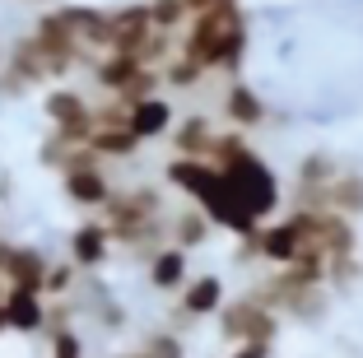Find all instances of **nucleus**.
Wrapping results in <instances>:
<instances>
[{
    "label": "nucleus",
    "instance_id": "obj_13",
    "mask_svg": "<svg viewBox=\"0 0 363 358\" xmlns=\"http://www.w3.org/2000/svg\"><path fill=\"white\" fill-rule=\"evenodd\" d=\"M191 252H182V247L163 242L154 256H145V279H150L154 293H177L186 279H191V261H186Z\"/></svg>",
    "mask_w": 363,
    "mask_h": 358
},
{
    "label": "nucleus",
    "instance_id": "obj_19",
    "mask_svg": "<svg viewBox=\"0 0 363 358\" xmlns=\"http://www.w3.org/2000/svg\"><path fill=\"white\" fill-rule=\"evenodd\" d=\"M210 214L196 205V210H182V214H172L168 219V237H172V247H182V252H196V247H205L210 242Z\"/></svg>",
    "mask_w": 363,
    "mask_h": 358
},
{
    "label": "nucleus",
    "instance_id": "obj_12",
    "mask_svg": "<svg viewBox=\"0 0 363 358\" xmlns=\"http://www.w3.org/2000/svg\"><path fill=\"white\" fill-rule=\"evenodd\" d=\"M172 121H177V107H172L163 94H150V98L126 103V126L135 130L145 145H150V140H163L172 130Z\"/></svg>",
    "mask_w": 363,
    "mask_h": 358
},
{
    "label": "nucleus",
    "instance_id": "obj_21",
    "mask_svg": "<svg viewBox=\"0 0 363 358\" xmlns=\"http://www.w3.org/2000/svg\"><path fill=\"white\" fill-rule=\"evenodd\" d=\"M247 154H257V149H252L247 130H238V126L214 130V135H210V145H205V158H210L214 168H233V163H242Z\"/></svg>",
    "mask_w": 363,
    "mask_h": 358
},
{
    "label": "nucleus",
    "instance_id": "obj_14",
    "mask_svg": "<svg viewBox=\"0 0 363 358\" xmlns=\"http://www.w3.org/2000/svg\"><path fill=\"white\" fill-rule=\"evenodd\" d=\"M214 177H219V168H214L210 158H186V154H172L168 168H163V181H168L177 196H186V201H201Z\"/></svg>",
    "mask_w": 363,
    "mask_h": 358
},
{
    "label": "nucleus",
    "instance_id": "obj_26",
    "mask_svg": "<svg viewBox=\"0 0 363 358\" xmlns=\"http://www.w3.org/2000/svg\"><path fill=\"white\" fill-rule=\"evenodd\" d=\"M182 5H186V14H210V10H228V5H238V0H182Z\"/></svg>",
    "mask_w": 363,
    "mask_h": 358
},
{
    "label": "nucleus",
    "instance_id": "obj_29",
    "mask_svg": "<svg viewBox=\"0 0 363 358\" xmlns=\"http://www.w3.org/2000/svg\"><path fill=\"white\" fill-rule=\"evenodd\" d=\"M33 5H43V0H33Z\"/></svg>",
    "mask_w": 363,
    "mask_h": 358
},
{
    "label": "nucleus",
    "instance_id": "obj_4",
    "mask_svg": "<svg viewBox=\"0 0 363 358\" xmlns=\"http://www.w3.org/2000/svg\"><path fill=\"white\" fill-rule=\"evenodd\" d=\"M43 112H47V121H52V135L56 140H65V145H89L98 112H94V103H89L79 89L56 84L52 94L43 98Z\"/></svg>",
    "mask_w": 363,
    "mask_h": 358
},
{
    "label": "nucleus",
    "instance_id": "obj_20",
    "mask_svg": "<svg viewBox=\"0 0 363 358\" xmlns=\"http://www.w3.org/2000/svg\"><path fill=\"white\" fill-rule=\"evenodd\" d=\"M163 74V89H172V94H201L205 84H210V70H201L196 61H186L182 52H172L168 61L159 65Z\"/></svg>",
    "mask_w": 363,
    "mask_h": 358
},
{
    "label": "nucleus",
    "instance_id": "obj_3",
    "mask_svg": "<svg viewBox=\"0 0 363 358\" xmlns=\"http://www.w3.org/2000/svg\"><path fill=\"white\" fill-rule=\"evenodd\" d=\"M214 316H219V330H224L228 345H238V340H266V345H275V335H279V312L266 307L252 289L242 298H224V307Z\"/></svg>",
    "mask_w": 363,
    "mask_h": 358
},
{
    "label": "nucleus",
    "instance_id": "obj_2",
    "mask_svg": "<svg viewBox=\"0 0 363 358\" xmlns=\"http://www.w3.org/2000/svg\"><path fill=\"white\" fill-rule=\"evenodd\" d=\"M89 74H94V84L103 89L107 98H121V103H135V98H150V94L163 89L159 65H145V61L121 56V52H98L94 65H89Z\"/></svg>",
    "mask_w": 363,
    "mask_h": 358
},
{
    "label": "nucleus",
    "instance_id": "obj_25",
    "mask_svg": "<svg viewBox=\"0 0 363 358\" xmlns=\"http://www.w3.org/2000/svg\"><path fill=\"white\" fill-rule=\"evenodd\" d=\"M228 358H270V345L266 340H238Z\"/></svg>",
    "mask_w": 363,
    "mask_h": 358
},
{
    "label": "nucleus",
    "instance_id": "obj_7",
    "mask_svg": "<svg viewBox=\"0 0 363 358\" xmlns=\"http://www.w3.org/2000/svg\"><path fill=\"white\" fill-rule=\"evenodd\" d=\"M112 233H107L103 219H84L70 228V237H65V261L75 265L79 274H94L107 265V256H112Z\"/></svg>",
    "mask_w": 363,
    "mask_h": 358
},
{
    "label": "nucleus",
    "instance_id": "obj_1",
    "mask_svg": "<svg viewBox=\"0 0 363 358\" xmlns=\"http://www.w3.org/2000/svg\"><path fill=\"white\" fill-rule=\"evenodd\" d=\"M177 52L186 61H196L201 70L238 79L247 56V14L242 5H228V10H210L186 19V28L177 33Z\"/></svg>",
    "mask_w": 363,
    "mask_h": 358
},
{
    "label": "nucleus",
    "instance_id": "obj_24",
    "mask_svg": "<svg viewBox=\"0 0 363 358\" xmlns=\"http://www.w3.org/2000/svg\"><path fill=\"white\" fill-rule=\"evenodd\" d=\"M75 284H79V270H75V265H70V261H52L43 293L47 298H70V293H75Z\"/></svg>",
    "mask_w": 363,
    "mask_h": 358
},
{
    "label": "nucleus",
    "instance_id": "obj_5",
    "mask_svg": "<svg viewBox=\"0 0 363 358\" xmlns=\"http://www.w3.org/2000/svg\"><path fill=\"white\" fill-rule=\"evenodd\" d=\"M154 38V19H150V5L145 0H130V5H117L107 10V52H121V56H145Z\"/></svg>",
    "mask_w": 363,
    "mask_h": 358
},
{
    "label": "nucleus",
    "instance_id": "obj_22",
    "mask_svg": "<svg viewBox=\"0 0 363 358\" xmlns=\"http://www.w3.org/2000/svg\"><path fill=\"white\" fill-rule=\"evenodd\" d=\"M140 354L145 358H186V345H182L177 330L159 326V330H150V335L140 340Z\"/></svg>",
    "mask_w": 363,
    "mask_h": 358
},
{
    "label": "nucleus",
    "instance_id": "obj_10",
    "mask_svg": "<svg viewBox=\"0 0 363 358\" xmlns=\"http://www.w3.org/2000/svg\"><path fill=\"white\" fill-rule=\"evenodd\" d=\"M242 242H247V252H257L261 261H270L275 270H279V265H289L298 252H308V247H303V237L294 233V223H289V219L261 223V228L252 233V237H242Z\"/></svg>",
    "mask_w": 363,
    "mask_h": 358
},
{
    "label": "nucleus",
    "instance_id": "obj_16",
    "mask_svg": "<svg viewBox=\"0 0 363 358\" xmlns=\"http://www.w3.org/2000/svg\"><path fill=\"white\" fill-rule=\"evenodd\" d=\"M65 23H70V33H75L79 43L89 47V52H107V10L103 5H89V0H70V5H61Z\"/></svg>",
    "mask_w": 363,
    "mask_h": 358
},
{
    "label": "nucleus",
    "instance_id": "obj_18",
    "mask_svg": "<svg viewBox=\"0 0 363 358\" xmlns=\"http://www.w3.org/2000/svg\"><path fill=\"white\" fill-rule=\"evenodd\" d=\"M321 210H335L345 219H359L363 214V177L359 172H335V181L321 196Z\"/></svg>",
    "mask_w": 363,
    "mask_h": 358
},
{
    "label": "nucleus",
    "instance_id": "obj_28",
    "mask_svg": "<svg viewBox=\"0 0 363 358\" xmlns=\"http://www.w3.org/2000/svg\"><path fill=\"white\" fill-rule=\"evenodd\" d=\"M121 358H145V354H140V349H130V354H121Z\"/></svg>",
    "mask_w": 363,
    "mask_h": 358
},
{
    "label": "nucleus",
    "instance_id": "obj_15",
    "mask_svg": "<svg viewBox=\"0 0 363 358\" xmlns=\"http://www.w3.org/2000/svg\"><path fill=\"white\" fill-rule=\"evenodd\" d=\"M5 330L14 335H43L47 330V298L33 289H5Z\"/></svg>",
    "mask_w": 363,
    "mask_h": 358
},
{
    "label": "nucleus",
    "instance_id": "obj_23",
    "mask_svg": "<svg viewBox=\"0 0 363 358\" xmlns=\"http://www.w3.org/2000/svg\"><path fill=\"white\" fill-rule=\"evenodd\" d=\"M145 5H150V19H154V28H159V33H182V28H186V19H191L182 0H145Z\"/></svg>",
    "mask_w": 363,
    "mask_h": 358
},
{
    "label": "nucleus",
    "instance_id": "obj_8",
    "mask_svg": "<svg viewBox=\"0 0 363 358\" xmlns=\"http://www.w3.org/2000/svg\"><path fill=\"white\" fill-rule=\"evenodd\" d=\"M219 116H224V126L257 130V126H266L270 107L247 79H224V89H219Z\"/></svg>",
    "mask_w": 363,
    "mask_h": 358
},
{
    "label": "nucleus",
    "instance_id": "obj_6",
    "mask_svg": "<svg viewBox=\"0 0 363 358\" xmlns=\"http://www.w3.org/2000/svg\"><path fill=\"white\" fill-rule=\"evenodd\" d=\"M47 270H52V261H47L38 247L0 242V284L5 289H33V293H43L47 289Z\"/></svg>",
    "mask_w": 363,
    "mask_h": 358
},
{
    "label": "nucleus",
    "instance_id": "obj_9",
    "mask_svg": "<svg viewBox=\"0 0 363 358\" xmlns=\"http://www.w3.org/2000/svg\"><path fill=\"white\" fill-rule=\"evenodd\" d=\"M61 191H65V201L75 205V210H103L107 196L117 191V181L107 177L103 163H94V168H65L61 172Z\"/></svg>",
    "mask_w": 363,
    "mask_h": 358
},
{
    "label": "nucleus",
    "instance_id": "obj_27",
    "mask_svg": "<svg viewBox=\"0 0 363 358\" xmlns=\"http://www.w3.org/2000/svg\"><path fill=\"white\" fill-rule=\"evenodd\" d=\"M0 330H5V284H0Z\"/></svg>",
    "mask_w": 363,
    "mask_h": 358
},
{
    "label": "nucleus",
    "instance_id": "obj_17",
    "mask_svg": "<svg viewBox=\"0 0 363 358\" xmlns=\"http://www.w3.org/2000/svg\"><path fill=\"white\" fill-rule=\"evenodd\" d=\"M219 130V121H214L210 112H182L177 121H172V154H186V158H205V145H210V135Z\"/></svg>",
    "mask_w": 363,
    "mask_h": 358
},
{
    "label": "nucleus",
    "instance_id": "obj_11",
    "mask_svg": "<svg viewBox=\"0 0 363 358\" xmlns=\"http://www.w3.org/2000/svg\"><path fill=\"white\" fill-rule=\"evenodd\" d=\"M228 289L219 274H191L186 284L177 289V316H186V321H205V316H214L219 307H224Z\"/></svg>",
    "mask_w": 363,
    "mask_h": 358
}]
</instances>
